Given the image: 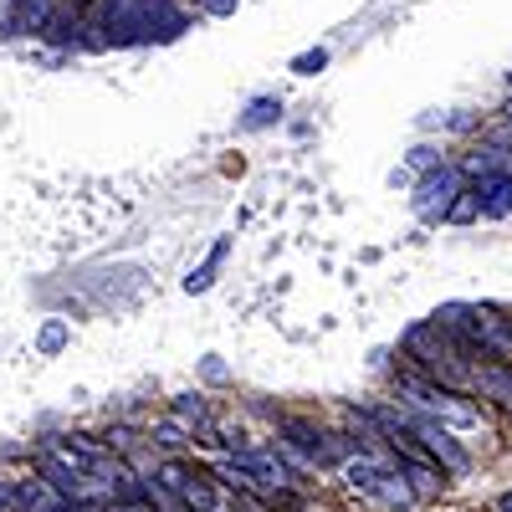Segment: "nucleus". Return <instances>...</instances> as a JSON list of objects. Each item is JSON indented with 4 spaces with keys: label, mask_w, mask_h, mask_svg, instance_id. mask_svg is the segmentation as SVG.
Returning <instances> with one entry per match:
<instances>
[{
    "label": "nucleus",
    "mask_w": 512,
    "mask_h": 512,
    "mask_svg": "<svg viewBox=\"0 0 512 512\" xmlns=\"http://www.w3.org/2000/svg\"><path fill=\"white\" fill-rule=\"evenodd\" d=\"M267 118H272V103H256V108H251V118H246V123H251V128H256V123H267Z\"/></svg>",
    "instance_id": "nucleus-18"
},
{
    "label": "nucleus",
    "mask_w": 512,
    "mask_h": 512,
    "mask_svg": "<svg viewBox=\"0 0 512 512\" xmlns=\"http://www.w3.org/2000/svg\"><path fill=\"white\" fill-rule=\"evenodd\" d=\"M502 512H512V492H507V497H502Z\"/></svg>",
    "instance_id": "nucleus-21"
},
{
    "label": "nucleus",
    "mask_w": 512,
    "mask_h": 512,
    "mask_svg": "<svg viewBox=\"0 0 512 512\" xmlns=\"http://www.w3.org/2000/svg\"><path fill=\"white\" fill-rule=\"evenodd\" d=\"M67 6H72V11L82 16V11H88V6H98V0H67Z\"/></svg>",
    "instance_id": "nucleus-20"
},
{
    "label": "nucleus",
    "mask_w": 512,
    "mask_h": 512,
    "mask_svg": "<svg viewBox=\"0 0 512 512\" xmlns=\"http://www.w3.org/2000/svg\"><path fill=\"white\" fill-rule=\"evenodd\" d=\"M200 6H205V11H216V16H231V11H236V0H200Z\"/></svg>",
    "instance_id": "nucleus-16"
},
{
    "label": "nucleus",
    "mask_w": 512,
    "mask_h": 512,
    "mask_svg": "<svg viewBox=\"0 0 512 512\" xmlns=\"http://www.w3.org/2000/svg\"><path fill=\"white\" fill-rule=\"evenodd\" d=\"M451 195H456V175H451V169H441V175H425V185H420V195H415L420 216H446Z\"/></svg>",
    "instance_id": "nucleus-11"
},
{
    "label": "nucleus",
    "mask_w": 512,
    "mask_h": 512,
    "mask_svg": "<svg viewBox=\"0 0 512 512\" xmlns=\"http://www.w3.org/2000/svg\"><path fill=\"white\" fill-rule=\"evenodd\" d=\"M175 415H180V420H195V425H200V420H205V400H200V395H180Z\"/></svg>",
    "instance_id": "nucleus-13"
},
{
    "label": "nucleus",
    "mask_w": 512,
    "mask_h": 512,
    "mask_svg": "<svg viewBox=\"0 0 512 512\" xmlns=\"http://www.w3.org/2000/svg\"><path fill=\"white\" fill-rule=\"evenodd\" d=\"M344 477H349V487L354 492H364V497H374V502H384V507H410L415 502V492L405 487V472H390V466H379L374 456H349V466H344Z\"/></svg>",
    "instance_id": "nucleus-3"
},
{
    "label": "nucleus",
    "mask_w": 512,
    "mask_h": 512,
    "mask_svg": "<svg viewBox=\"0 0 512 512\" xmlns=\"http://www.w3.org/2000/svg\"><path fill=\"white\" fill-rule=\"evenodd\" d=\"M400 395H405L420 415L441 420L446 431H477V425H482V410H472L461 395H451L446 384L425 379V374H400Z\"/></svg>",
    "instance_id": "nucleus-1"
},
{
    "label": "nucleus",
    "mask_w": 512,
    "mask_h": 512,
    "mask_svg": "<svg viewBox=\"0 0 512 512\" xmlns=\"http://www.w3.org/2000/svg\"><path fill=\"white\" fill-rule=\"evenodd\" d=\"M62 338H67V328H62V323H52L47 333H41V344H47V349H57V344H62Z\"/></svg>",
    "instance_id": "nucleus-15"
},
{
    "label": "nucleus",
    "mask_w": 512,
    "mask_h": 512,
    "mask_svg": "<svg viewBox=\"0 0 512 512\" xmlns=\"http://www.w3.org/2000/svg\"><path fill=\"white\" fill-rule=\"evenodd\" d=\"M134 11H139L144 36H180L185 31V11L175 6V0H134Z\"/></svg>",
    "instance_id": "nucleus-8"
},
{
    "label": "nucleus",
    "mask_w": 512,
    "mask_h": 512,
    "mask_svg": "<svg viewBox=\"0 0 512 512\" xmlns=\"http://www.w3.org/2000/svg\"><path fill=\"white\" fill-rule=\"evenodd\" d=\"M282 441H287L292 456H303L308 466H333V461H349L359 451V441L328 436V431H318L313 420H282Z\"/></svg>",
    "instance_id": "nucleus-4"
},
{
    "label": "nucleus",
    "mask_w": 512,
    "mask_h": 512,
    "mask_svg": "<svg viewBox=\"0 0 512 512\" xmlns=\"http://www.w3.org/2000/svg\"><path fill=\"white\" fill-rule=\"evenodd\" d=\"M11 507H16V492H11L6 482H0V512H11Z\"/></svg>",
    "instance_id": "nucleus-19"
},
{
    "label": "nucleus",
    "mask_w": 512,
    "mask_h": 512,
    "mask_svg": "<svg viewBox=\"0 0 512 512\" xmlns=\"http://www.w3.org/2000/svg\"><path fill=\"white\" fill-rule=\"evenodd\" d=\"M328 57L323 52H308V57H297V72H313V67H323Z\"/></svg>",
    "instance_id": "nucleus-17"
},
{
    "label": "nucleus",
    "mask_w": 512,
    "mask_h": 512,
    "mask_svg": "<svg viewBox=\"0 0 512 512\" xmlns=\"http://www.w3.org/2000/svg\"><path fill=\"white\" fill-rule=\"evenodd\" d=\"M57 451L72 461V466H82V472H88V477H113V482H134V477H128L123 472V466L98 446V441H88V436H57Z\"/></svg>",
    "instance_id": "nucleus-7"
},
{
    "label": "nucleus",
    "mask_w": 512,
    "mask_h": 512,
    "mask_svg": "<svg viewBox=\"0 0 512 512\" xmlns=\"http://www.w3.org/2000/svg\"><path fill=\"white\" fill-rule=\"evenodd\" d=\"M472 384L482 395H492V400H507L512 405V364H482L477 374H472Z\"/></svg>",
    "instance_id": "nucleus-12"
},
{
    "label": "nucleus",
    "mask_w": 512,
    "mask_h": 512,
    "mask_svg": "<svg viewBox=\"0 0 512 512\" xmlns=\"http://www.w3.org/2000/svg\"><path fill=\"white\" fill-rule=\"evenodd\" d=\"M405 349H410V359L425 374H441L451 384L472 379V369H466V359H461V344H456V338H446V323H415L405 333Z\"/></svg>",
    "instance_id": "nucleus-2"
},
{
    "label": "nucleus",
    "mask_w": 512,
    "mask_h": 512,
    "mask_svg": "<svg viewBox=\"0 0 512 512\" xmlns=\"http://www.w3.org/2000/svg\"><path fill=\"white\" fill-rule=\"evenodd\" d=\"M47 21H52V0H6V6H0V26L11 36H31Z\"/></svg>",
    "instance_id": "nucleus-9"
},
{
    "label": "nucleus",
    "mask_w": 512,
    "mask_h": 512,
    "mask_svg": "<svg viewBox=\"0 0 512 512\" xmlns=\"http://www.w3.org/2000/svg\"><path fill=\"white\" fill-rule=\"evenodd\" d=\"M159 482H164V492L185 497L195 512H216V507H221V492H216V482H210L205 472H190V466H175V461H169L164 472H159Z\"/></svg>",
    "instance_id": "nucleus-6"
},
{
    "label": "nucleus",
    "mask_w": 512,
    "mask_h": 512,
    "mask_svg": "<svg viewBox=\"0 0 512 512\" xmlns=\"http://www.w3.org/2000/svg\"><path fill=\"white\" fill-rule=\"evenodd\" d=\"M395 415H400V425H405V431H410V436H415V441H420L425 451H431V456L441 461V472H466V466H472V456H466V451H461V446L451 441V431H446L441 420H431V415H420L415 405H410V410L400 405Z\"/></svg>",
    "instance_id": "nucleus-5"
},
{
    "label": "nucleus",
    "mask_w": 512,
    "mask_h": 512,
    "mask_svg": "<svg viewBox=\"0 0 512 512\" xmlns=\"http://www.w3.org/2000/svg\"><path fill=\"white\" fill-rule=\"evenodd\" d=\"M154 441H159V446H169V451H180V446H185V431H180V425H159Z\"/></svg>",
    "instance_id": "nucleus-14"
},
{
    "label": "nucleus",
    "mask_w": 512,
    "mask_h": 512,
    "mask_svg": "<svg viewBox=\"0 0 512 512\" xmlns=\"http://www.w3.org/2000/svg\"><path fill=\"white\" fill-rule=\"evenodd\" d=\"M477 210L482 216H512V175H482L477 185Z\"/></svg>",
    "instance_id": "nucleus-10"
}]
</instances>
